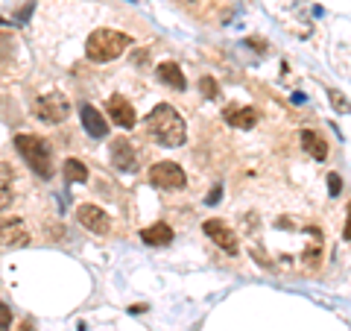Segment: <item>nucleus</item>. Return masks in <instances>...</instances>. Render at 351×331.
<instances>
[{
    "mask_svg": "<svg viewBox=\"0 0 351 331\" xmlns=\"http://www.w3.org/2000/svg\"><path fill=\"white\" fill-rule=\"evenodd\" d=\"M343 238L351 240V205H348V220H346V229H343Z\"/></svg>",
    "mask_w": 351,
    "mask_h": 331,
    "instance_id": "4be33fe9",
    "label": "nucleus"
},
{
    "mask_svg": "<svg viewBox=\"0 0 351 331\" xmlns=\"http://www.w3.org/2000/svg\"><path fill=\"white\" fill-rule=\"evenodd\" d=\"M156 73H158V80L161 82H167L170 88H176V91H184V73H182V68L176 62H161L158 68H156Z\"/></svg>",
    "mask_w": 351,
    "mask_h": 331,
    "instance_id": "9b49d317",
    "label": "nucleus"
},
{
    "mask_svg": "<svg viewBox=\"0 0 351 331\" xmlns=\"http://www.w3.org/2000/svg\"><path fill=\"white\" fill-rule=\"evenodd\" d=\"M15 150L21 152V159H24L32 173H38L41 179H53V147L47 144L44 138L38 135H15Z\"/></svg>",
    "mask_w": 351,
    "mask_h": 331,
    "instance_id": "f03ea898",
    "label": "nucleus"
},
{
    "mask_svg": "<svg viewBox=\"0 0 351 331\" xmlns=\"http://www.w3.org/2000/svg\"><path fill=\"white\" fill-rule=\"evenodd\" d=\"M29 240V235H27V229L21 226V220H3V247L9 249V247H24Z\"/></svg>",
    "mask_w": 351,
    "mask_h": 331,
    "instance_id": "4468645a",
    "label": "nucleus"
},
{
    "mask_svg": "<svg viewBox=\"0 0 351 331\" xmlns=\"http://www.w3.org/2000/svg\"><path fill=\"white\" fill-rule=\"evenodd\" d=\"M9 205V168L3 164V208Z\"/></svg>",
    "mask_w": 351,
    "mask_h": 331,
    "instance_id": "aec40b11",
    "label": "nucleus"
},
{
    "mask_svg": "<svg viewBox=\"0 0 351 331\" xmlns=\"http://www.w3.org/2000/svg\"><path fill=\"white\" fill-rule=\"evenodd\" d=\"M202 231L208 238L214 240V244L219 247V249H226L228 255H237V249H240V244H237V238H234V231L228 229L223 220H205V226H202Z\"/></svg>",
    "mask_w": 351,
    "mask_h": 331,
    "instance_id": "0eeeda50",
    "label": "nucleus"
},
{
    "mask_svg": "<svg viewBox=\"0 0 351 331\" xmlns=\"http://www.w3.org/2000/svg\"><path fill=\"white\" fill-rule=\"evenodd\" d=\"M36 115L44 120V124H62V120H68L71 115V100L64 94H44L36 100Z\"/></svg>",
    "mask_w": 351,
    "mask_h": 331,
    "instance_id": "20e7f679",
    "label": "nucleus"
},
{
    "mask_svg": "<svg viewBox=\"0 0 351 331\" xmlns=\"http://www.w3.org/2000/svg\"><path fill=\"white\" fill-rule=\"evenodd\" d=\"M0 317H3V331H9V305H0Z\"/></svg>",
    "mask_w": 351,
    "mask_h": 331,
    "instance_id": "412c9836",
    "label": "nucleus"
},
{
    "mask_svg": "<svg viewBox=\"0 0 351 331\" xmlns=\"http://www.w3.org/2000/svg\"><path fill=\"white\" fill-rule=\"evenodd\" d=\"M149 182L161 187V191H179L188 179H184V170L176 161H158L149 168Z\"/></svg>",
    "mask_w": 351,
    "mask_h": 331,
    "instance_id": "39448f33",
    "label": "nucleus"
},
{
    "mask_svg": "<svg viewBox=\"0 0 351 331\" xmlns=\"http://www.w3.org/2000/svg\"><path fill=\"white\" fill-rule=\"evenodd\" d=\"M302 147L307 150V156H313L316 161H322L328 156V144L322 141V135H316L313 129H304L302 132Z\"/></svg>",
    "mask_w": 351,
    "mask_h": 331,
    "instance_id": "2eb2a0df",
    "label": "nucleus"
},
{
    "mask_svg": "<svg viewBox=\"0 0 351 331\" xmlns=\"http://www.w3.org/2000/svg\"><path fill=\"white\" fill-rule=\"evenodd\" d=\"M141 238H144V244H149V247H167L173 240V229L167 223H156V226L141 231Z\"/></svg>",
    "mask_w": 351,
    "mask_h": 331,
    "instance_id": "ddd939ff",
    "label": "nucleus"
},
{
    "mask_svg": "<svg viewBox=\"0 0 351 331\" xmlns=\"http://www.w3.org/2000/svg\"><path fill=\"white\" fill-rule=\"evenodd\" d=\"M76 220H80V226H85L88 231H94V235H106L108 229H112V223H108V214L103 212L100 205H91L85 203L76 208Z\"/></svg>",
    "mask_w": 351,
    "mask_h": 331,
    "instance_id": "423d86ee",
    "label": "nucleus"
},
{
    "mask_svg": "<svg viewBox=\"0 0 351 331\" xmlns=\"http://www.w3.org/2000/svg\"><path fill=\"white\" fill-rule=\"evenodd\" d=\"M80 117H82V129H85L91 138H106L108 124H106V117L97 112L91 103H82V106H80Z\"/></svg>",
    "mask_w": 351,
    "mask_h": 331,
    "instance_id": "1a4fd4ad",
    "label": "nucleus"
},
{
    "mask_svg": "<svg viewBox=\"0 0 351 331\" xmlns=\"http://www.w3.org/2000/svg\"><path fill=\"white\" fill-rule=\"evenodd\" d=\"M62 173H64V182H85L88 179V170H85V164L80 159H68L62 164Z\"/></svg>",
    "mask_w": 351,
    "mask_h": 331,
    "instance_id": "dca6fc26",
    "label": "nucleus"
},
{
    "mask_svg": "<svg viewBox=\"0 0 351 331\" xmlns=\"http://www.w3.org/2000/svg\"><path fill=\"white\" fill-rule=\"evenodd\" d=\"M219 191H223V187H214V194H211V196H208V203H211V205H214V203L219 200Z\"/></svg>",
    "mask_w": 351,
    "mask_h": 331,
    "instance_id": "5701e85b",
    "label": "nucleus"
},
{
    "mask_svg": "<svg viewBox=\"0 0 351 331\" xmlns=\"http://www.w3.org/2000/svg\"><path fill=\"white\" fill-rule=\"evenodd\" d=\"M331 103H334V109H339V112H348V103L339 91H331Z\"/></svg>",
    "mask_w": 351,
    "mask_h": 331,
    "instance_id": "a211bd4d",
    "label": "nucleus"
},
{
    "mask_svg": "<svg viewBox=\"0 0 351 331\" xmlns=\"http://www.w3.org/2000/svg\"><path fill=\"white\" fill-rule=\"evenodd\" d=\"M147 124H149V132L156 135V141L161 147H182L184 144L188 129H184V120H182V115L176 112L173 106H167V103L156 106L149 112Z\"/></svg>",
    "mask_w": 351,
    "mask_h": 331,
    "instance_id": "f257e3e1",
    "label": "nucleus"
},
{
    "mask_svg": "<svg viewBox=\"0 0 351 331\" xmlns=\"http://www.w3.org/2000/svg\"><path fill=\"white\" fill-rule=\"evenodd\" d=\"M129 36L117 30H94L85 41V56L91 62H112L129 47Z\"/></svg>",
    "mask_w": 351,
    "mask_h": 331,
    "instance_id": "7ed1b4c3",
    "label": "nucleus"
},
{
    "mask_svg": "<svg viewBox=\"0 0 351 331\" xmlns=\"http://www.w3.org/2000/svg\"><path fill=\"white\" fill-rule=\"evenodd\" d=\"M223 117L234 129H252L258 124V112H255V109H234L232 106V109H226V112H223Z\"/></svg>",
    "mask_w": 351,
    "mask_h": 331,
    "instance_id": "f8f14e48",
    "label": "nucleus"
},
{
    "mask_svg": "<svg viewBox=\"0 0 351 331\" xmlns=\"http://www.w3.org/2000/svg\"><path fill=\"white\" fill-rule=\"evenodd\" d=\"M106 109H108V117H112L117 126H123V129L135 126V109H132V103L126 100V97H120V94L108 97V106Z\"/></svg>",
    "mask_w": 351,
    "mask_h": 331,
    "instance_id": "6e6552de",
    "label": "nucleus"
},
{
    "mask_svg": "<svg viewBox=\"0 0 351 331\" xmlns=\"http://www.w3.org/2000/svg\"><path fill=\"white\" fill-rule=\"evenodd\" d=\"M328 187H331V196H337V194H339V187H343V182H339V176H337V173L328 176Z\"/></svg>",
    "mask_w": 351,
    "mask_h": 331,
    "instance_id": "6ab92c4d",
    "label": "nucleus"
},
{
    "mask_svg": "<svg viewBox=\"0 0 351 331\" xmlns=\"http://www.w3.org/2000/svg\"><path fill=\"white\" fill-rule=\"evenodd\" d=\"M135 150H132V144L126 138H114L112 141V164L120 170V173H132L135 170Z\"/></svg>",
    "mask_w": 351,
    "mask_h": 331,
    "instance_id": "9d476101",
    "label": "nucleus"
},
{
    "mask_svg": "<svg viewBox=\"0 0 351 331\" xmlns=\"http://www.w3.org/2000/svg\"><path fill=\"white\" fill-rule=\"evenodd\" d=\"M199 85H202V91H205L208 100H214V97H219V91H217V82L211 80V76H205V80H202Z\"/></svg>",
    "mask_w": 351,
    "mask_h": 331,
    "instance_id": "f3484780",
    "label": "nucleus"
}]
</instances>
